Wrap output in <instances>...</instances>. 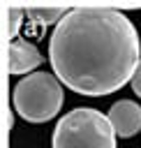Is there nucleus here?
Instances as JSON below:
<instances>
[{
    "label": "nucleus",
    "instance_id": "nucleus-1",
    "mask_svg": "<svg viewBox=\"0 0 141 148\" xmlns=\"http://www.w3.org/2000/svg\"><path fill=\"white\" fill-rule=\"evenodd\" d=\"M49 58L62 86L79 95L102 97L132 81L141 62V42L123 12L74 7L53 28Z\"/></svg>",
    "mask_w": 141,
    "mask_h": 148
},
{
    "label": "nucleus",
    "instance_id": "nucleus-2",
    "mask_svg": "<svg viewBox=\"0 0 141 148\" xmlns=\"http://www.w3.org/2000/svg\"><path fill=\"white\" fill-rule=\"evenodd\" d=\"M65 102L62 81L49 72L25 74L12 92L14 111L28 123H46L58 116Z\"/></svg>",
    "mask_w": 141,
    "mask_h": 148
},
{
    "label": "nucleus",
    "instance_id": "nucleus-3",
    "mask_svg": "<svg viewBox=\"0 0 141 148\" xmlns=\"http://www.w3.org/2000/svg\"><path fill=\"white\" fill-rule=\"evenodd\" d=\"M53 148H116V130L97 109H74L53 130Z\"/></svg>",
    "mask_w": 141,
    "mask_h": 148
},
{
    "label": "nucleus",
    "instance_id": "nucleus-4",
    "mask_svg": "<svg viewBox=\"0 0 141 148\" xmlns=\"http://www.w3.org/2000/svg\"><path fill=\"white\" fill-rule=\"evenodd\" d=\"M109 120L118 136H123V139L134 136L141 130V106L132 99H120L111 106Z\"/></svg>",
    "mask_w": 141,
    "mask_h": 148
},
{
    "label": "nucleus",
    "instance_id": "nucleus-5",
    "mask_svg": "<svg viewBox=\"0 0 141 148\" xmlns=\"http://www.w3.org/2000/svg\"><path fill=\"white\" fill-rule=\"evenodd\" d=\"M9 74H28L30 69L42 65V53L32 42L14 39L9 42Z\"/></svg>",
    "mask_w": 141,
    "mask_h": 148
},
{
    "label": "nucleus",
    "instance_id": "nucleus-6",
    "mask_svg": "<svg viewBox=\"0 0 141 148\" xmlns=\"http://www.w3.org/2000/svg\"><path fill=\"white\" fill-rule=\"evenodd\" d=\"M69 14V9L62 7H25V16H30V21L35 25H51V23H60L65 16Z\"/></svg>",
    "mask_w": 141,
    "mask_h": 148
},
{
    "label": "nucleus",
    "instance_id": "nucleus-7",
    "mask_svg": "<svg viewBox=\"0 0 141 148\" xmlns=\"http://www.w3.org/2000/svg\"><path fill=\"white\" fill-rule=\"evenodd\" d=\"M23 16H25V9H21V7H7V21H9V37H12V42L18 35Z\"/></svg>",
    "mask_w": 141,
    "mask_h": 148
},
{
    "label": "nucleus",
    "instance_id": "nucleus-8",
    "mask_svg": "<svg viewBox=\"0 0 141 148\" xmlns=\"http://www.w3.org/2000/svg\"><path fill=\"white\" fill-rule=\"evenodd\" d=\"M129 83H132V90L141 97V62H139V67H136V72H134V76H132Z\"/></svg>",
    "mask_w": 141,
    "mask_h": 148
}]
</instances>
